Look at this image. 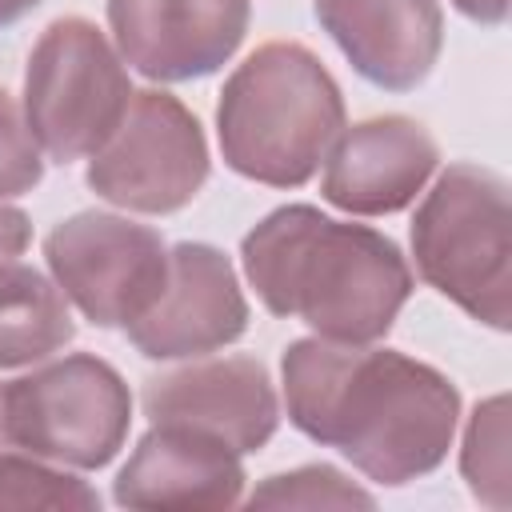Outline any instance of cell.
I'll list each match as a JSON object with an SVG mask.
<instances>
[{
    "label": "cell",
    "mask_w": 512,
    "mask_h": 512,
    "mask_svg": "<svg viewBox=\"0 0 512 512\" xmlns=\"http://www.w3.org/2000/svg\"><path fill=\"white\" fill-rule=\"evenodd\" d=\"M280 388L296 432L384 488L436 472L460 424V388L400 348L300 336L280 356Z\"/></svg>",
    "instance_id": "1"
},
{
    "label": "cell",
    "mask_w": 512,
    "mask_h": 512,
    "mask_svg": "<svg viewBox=\"0 0 512 512\" xmlns=\"http://www.w3.org/2000/svg\"><path fill=\"white\" fill-rule=\"evenodd\" d=\"M248 288L272 316L312 336L376 344L392 332L416 276L400 244L368 224L324 216L316 204H280L240 240Z\"/></svg>",
    "instance_id": "2"
},
{
    "label": "cell",
    "mask_w": 512,
    "mask_h": 512,
    "mask_svg": "<svg viewBox=\"0 0 512 512\" xmlns=\"http://www.w3.org/2000/svg\"><path fill=\"white\" fill-rule=\"evenodd\" d=\"M344 124L336 76L300 40H268L248 52L216 100L224 164L268 188H304Z\"/></svg>",
    "instance_id": "3"
},
{
    "label": "cell",
    "mask_w": 512,
    "mask_h": 512,
    "mask_svg": "<svg viewBox=\"0 0 512 512\" xmlns=\"http://www.w3.org/2000/svg\"><path fill=\"white\" fill-rule=\"evenodd\" d=\"M416 276L492 332L512 328V208L508 180L456 160L408 224Z\"/></svg>",
    "instance_id": "4"
},
{
    "label": "cell",
    "mask_w": 512,
    "mask_h": 512,
    "mask_svg": "<svg viewBox=\"0 0 512 512\" xmlns=\"http://www.w3.org/2000/svg\"><path fill=\"white\" fill-rule=\"evenodd\" d=\"M132 76L116 44L88 16L52 20L24 64V124L56 164L88 160L120 124Z\"/></svg>",
    "instance_id": "5"
},
{
    "label": "cell",
    "mask_w": 512,
    "mask_h": 512,
    "mask_svg": "<svg viewBox=\"0 0 512 512\" xmlns=\"http://www.w3.org/2000/svg\"><path fill=\"white\" fill-rule=\"evenodd\" d=\"M132 428V392L124 376L96 352L40 360V368L8 380L12 444L80 472L116 460Z\"/></svg>",
    "instance_id": "6"
},
{
    "label": "cell",
    "mask_w": 512,
    "mask_h": 512,
    "mask_svg": "<svg viewBox=\"0 0 512 512\" xmlns=\"http://www.w3.org/2000/svg\"><path fill=\"white\" fill-rule=\"evenodd\" d=\"M212 172L196 112L164 88L132 92L112 136L88 156L84 184L112 208L172 216L196 200Z\"/></svg>",
    "instance_id": "7"
},
{
    "label": "cell",
    "mask_w": 512,
    "mask_h": 512,
    "mask_svg": "<svg viewBox=\"0 0 512 512\" xmlns=\"http://www.w3.org/2000/svg\"><path fill=\"white\" fill-rule=\"evenodd\" d=\"M44 260L68 304L96 328L140 320L168 280V244L156 228L116 212H76L44 236Z\"/></svg>",
    "instance_id": "8"
},
{
    "label": "cell",
    "mask_w": 512,
    "mask_h": 512,
    "mask_svg": "<svg viewBox=\"0 0 512 512\" xmlns=\"http://www.w3.org/2000/svg\"><path fill=\"white\" fill-rule=\"evenodd\" d=\"M152 424H184L224 440L232 452H260L280 428V396L256 356H192L140 388Z\"/></svg>",
    "instance_id": "9"
},
{
    "label": "cell",
    "mask_w": 512,
    "mask_h": 512,
    "mask_svg": "<svg viewBox=\"0 0 512 512\" xmlns=\"http://www.w3.org/2000/svg\"><path fill=\"white\" fill-rule=\"evenodd\" d=\"M124 332L144 360H192L236 344L248 332V300L232 260L204 240L168 248L164 292Z\"/></svg>",
    "instance_id": "10"
},
{
    "label": "cell",
    "mask_w": 512,
    "mask_h": 512,
    "mask_svg": "<svg viewBox=\"0 0 512 512\" xmlns=\"http://www.w3.org/2000/svg\"><path fill=\"white\" fill-rule=\"evenodd\" d=\"M252 0H108V32L124 64L156 84L220 72L244 44Z\"/></svg>",
    "instance_id": "11"
},
{
    "label": "cell",
    "mask_w": 512,
    "mask_h": 512,
    "mask_svg": "<svg viewBox=\"0 0 512 512\" xmlns=\"http://www.w3.org/2000/svg\"><path fill=\"white\" fill-rule=\"evenodd\" d=\"M436 168V136L404 112H384L340 128L324 156L320 196L348 216H392L424 192Z\"/></svg>",
    "instance_id": "12"
},
{
    "label": "cell",
    "mask_w": 512,
    "mask_h": 512,
    "mask_svg": "<svg viewBox=\"0 0 512 512\" xmlns=\"http://www.w3.org/2000/svg\"><path fill=\"white\" fill-rule=\"evenodd\" d=\"M320 28L368 84L420 88L444 48L440 0H312Z\"/></svg>",
    "instance_id": "13"
},
{
    "label": "cell",
    "mask_w": 512,
    "mask_h": 512,
    "mask_svg": "<svg viewBox=\"0 0 512 512\" xmlns=\"http://www.w3.org/2000/svg\"><path fill=\"white\" fill-rule=\"evenodd\" d=\"M244 464L224 440L152 424L112 480L120 508H236L244 496Z\"/></svg>",
    "instance_id": "14"
},
{
    "label": "cell",
    "mask_w": 512,
    "mask_h": 512,
    "mask_svg": "<svg viewBox=\"0 0 512 512\" xmlns=\"http://www.w3.org/2000/svg\"><path fill=\"white\" fill-rule=\"evenodd\" d=\"M76 340L72 304L32 264H0V368H28Z\"/></svg>",
    "instance_id": "15"
},
{
    "label": "cell",
    "mask_w": 512,
    "mask_h": 512,
    "mask_svg": "<svg viewBox=\"0 0 512 512\" xmlns=\"http://www.w3.org/2000/svg\"><path fill=\"white\" fill-rule=\"evenodd\" d=\"M0 508H52V512H96L100 492L68 472L64 464L40 460L24 448L0 452Z\"/></svg>",
    "instance_id": "16"
},
{
    "label": "cell",
    "mask_w": 512,
    "mask_h": 512,
    "mask_svg": "<svg viewBox=\"0 0 512 512\" xmlns=\"http://www.w3.org/2000/svg\"><path fill=\"white\" fill-rule=\"evenodd\" d=\"M460 476L468 492L488 508H508V396L496 392L480 400L468 416L460 444Z\"/></svg>",
    "instance_id": "17"
},
{
    "label": "cell",
    "mask_w": 512,
    "mask_h": 512,
    "mask_svg": "<svg viewBox=\"0 0 512 512\" xmlns=\"http://www.w3.org/2000/svg\"><path fill=\"white\" fill-rule=\"evenodd\" d=\"M248 508H376V496L352 484L332 464H300L292 472L264 476L248 496Z\"/></svg>",
    "instance_id": "18"
},
{
    "label": "cell",
    "mask_w": 512,
    "mask_h": 512,
    "mask_svg": "<svg viewBox=\"0 0 512 512\" xmlns=\"http://www.w3.org/2000/svg\"><path fill=\"white\" fill-rule=\"evenodd\" d=\"M44 180V152L24 124V108L0 88V200L24 196Z\"/></svg>",
    "instance_id": "19"
},
{
    "label": "cell",
    "mask_w": 512,
    "mask_h": 512,
    "mask_svg": "<svg viewBox=\"0 0 512 512\" xmlns=\"http://www.w3.org/2000/svg\"><path fill=\"white\" fill-rule=\"evenodd\" d=\"M28 244H32V220H28V212L0 200V264L20 260L28 252Z\"/></svg>",
    "instance_id": "20"
},
{
    "label": "cell",
    "mask_w": 512,
    "mask_h": 512,
    "mask_svg": "<svg viewBox=\"0 0 512 512\" xmlns=\"http://www.w3.org/2000/svg\"><path fill=\"white\" fill-rule=\"evenodd\" d=\"M452 8L464 12L476 24H488V28H496V24L508 20V0H452Z\"/></svg>",
    "instance_id": "21"
},
{
    "label": "cell",
    "mask_w": 512,
    "mask_h": 512,
    "mask_svg": "<svg viewBox=\"0 0 512 512\" xmlns=\"http://www.w3.org/2000/svg\"><path fill=\"white\" fill-rule=\"evenodd\" d=\"M36 4H40V0H0V28H8V24H16V20H24Z\"/></svg>",
    "instance_id": "22"
},
{
    "label": "cell",
    "mask_w": 512,
    "mask_h": 512,
    "mask_svg": "<svg viewBox=\"0 0 512 512\" xmlns=\"http://www.w3.org/2000/svg\"><path fill=\"white\" fill-rule=\"evenodd\" d=\"M16 448L12 444V432H8V380H0V452Z\"/></svg>",
    "instance_id": "23"
}]
</instances>
